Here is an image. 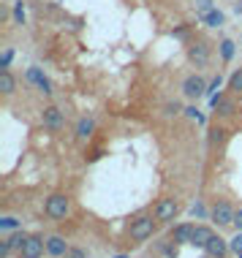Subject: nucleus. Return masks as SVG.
I'll list each match as a JSON object with an SVG mask.
<instances>
[{"mask_svg": "<svg viewBox=\"0 0 242 258\" xmlns=\"http://www.w3.org/2000/svg\"><path fill=\"white\" fill-rule=\"evenodd\" d=\"M44 212L49 220H66L68 215H71V199H68L66 193H52L44 204Z\"/></svg>", "mask_w": 242, "mask_h": 258, "instance_id": "nucleus-1", "label": "nucleus"}, {"mask_svg": "<svg viewBox=\"0 0 242 258\" xmlns=\"http://www.w3.org/2000/svg\"><path fill=\"white\" fill-rule=\"evenodd\" d=\"M155 223L158 218L155 215H139L136 220H131V226H128V236L134 242H144V239H150L155 231Z\"/></svg>", "mask_w": 242, "mask_h": 258, "instance_id": "nucleus-2", "label": "nucleus"}, {"mask_svg": "<svg viewBox=\"0 0 242 258\" xmlns=\"http://www.w3.org/2000/svg\"><path fill=\"white\" fill-rule=\"evenodd\" d=\"M44 253H46V239H44V236H38V234H27L25 245L17 250L19 258H41Z\"/></svg>", "mask_w": 242, "mask_h": 258, "instance_id": "nucleus-3", "label": "nucleus"}, {"mask_svg": "<svg viewBox=\"0 0 242 258\" xmlns=\"http://www.w3.org/2000/svg\"><path fill=\"white\" fill-rule=\"evenodd\" d=\"M25 82H27V85H33L41 95H46V98L54 93V90H52V82L46 79L44 71H41L38 66H30V68H27V71H25Z\"/></svg>", "mask_w": 242, "mask_h": 258, "instance_id": "nucleus-4", "label": "nucleus"}, {"mask_svg": "<svg viewBox=\"0 0 242 258\" xmlns=\"http://www.w3.org/2000/svg\"><path fill=\"white\" fill-rule=\"evenodd\" d=\"M207 87L210 85L204 82L202 74H191V76H185V82H183V95L191 101H196V98H202V95H207Z\"/></svg>", "mask_w": 242, "mask_h": 258, "instance_id": "nucleus-5", "label": "nucleus"}, {"mask_svg": "<svg viewBox=\"0 0 242 258\" xmlns=\"http://www.w3.org/2000/svg\"><path fill=\"white\" fill-rule=\"evenodd\" d=\"M188 60L196 68H204L210 62V44L207 41H191L188 44Z\"/></svg>", "mask_w": 242, "mask_h": 258, "instance_id": "nucleus-6", "label": "nucleus"}, {"mask_svg": "<svg viewBox=\"0 0 242 258\" xmlns=\"http://www.w3.org/2000/svg\"><path fill=\"white\" fill-rule=\"evenodd\" d=\"M179 215V201L177 199H161L155 204V218L158 223H171Z\"/></svg>", "mask_w": 242, "mask_h": 258, "instance_id": "nucleus-7", "label": "nucleus"}, {"mask_svg": "<svg viewBox=\"0 0 242 258\" xmlns=\"http://www.w3.org/2000/svg\"><path fill=\"white\" fill-rule=\"evenodd\" d=\"M234 215H237V209H234L229 201H218V204L210 209V218H212V223H218V226H231Z\"/></svg>", "mask_w": 242, "mask_h": 258, "instance_id": "nucleus-8", "label": "nucleus"}, {"mask_svg": "<svg viewBox=\"0 0 242 258\" xmlns=\"http://www.w3.org/2000/svg\"><path fill=\"white\" fill-rule=\"evenodd\" d=\"M41 122H44V128H49V131H63L66 117H63V111H60V106H44V111H41Z\"/></svg>", "mask_w": 242, "mask_h": 258, "instance_id": "nucleus-9", "label": "nucleus"}, {"mask_svg": "<svg viewBox=\"0 0 242 258\" xmlns=\"http://www.w3.org/2000/svg\"><path fill=\"white\" fill-rule=\"evenodd\" d=\"M25 239H27V234L22 231V228H17L14 234H9L3 242H0V258H9L14 250H19V247L25 245Z\"/></svg>", "mask_w": 242, "mask_h": 258, "instance_id": "nucleus-10", "label": "nucleus"}, {"mask_svg": "<svg viewBox=\"0 0 242 258\" xmlns=\"http://www.w3.org/2000/svg\"><path fill=\"white\" fill-rule=\"evenodd\" d=\"M68 250H71V245H68V242H66L60 234L46 236V255H52V258H63Z\"/></svg>", "mask_w": 242, "mask_h": 258, "instance_id": "nucleus-11", "label": "nucleus"}, {"mask_svg": "<svg viewBox=\"0 0 242 258\" xmlns=\"http://www.w3.org/2000/svg\"><path fill=\"white\" fill-rule=\"evenodd\" d=\"M193 231H196L193 223H179V226H174V231H171V242H177V245H191Z\"/></svg>", "mask_w": 242, "mask_h": 258, "instance_id": "nucleus-12", "label": "nucleus"}, {"mask_svg": "<svg viewBox=\"0 0 242 258\" xmlns=\"http://www.w3.org/2000/svg\"><path fill=\"white\" fill-rule=\"evenodd\" d=\"M229 242H226V239H220V236H212V239H210V245H207L204 247V253L207 255H212V258H226V253H229Z\"/></svg>", "mask_w": 242, "mask_h": 258, "instance_id": "nucleus-13", "label": "nucleus"}, {"mask_svg": "<svg viewBox=\"0 0 242 258\" xmlns=\"http://www.w3.org/2000/svg\"><path fill=\"white\" fill-rule=\"evenodd\" d=\"M196 19H199V22H204L207 27H220V25L226 22L223 11H218V9H212V11H204V14H196Z\"/></svg>", "mask_w": 242, "mask_h": 258, "instance_id": "nucleus-14", "label": "nucleus"}, {"mask_svg": "<svg viewBox=\"0 0 242 258\" xmlns=\"http://www.w3.org/2000/svg\"><path fill=\"white\" fill-rule=\"evenodd\" d=\"M212 236H215V234H212V228H207V226H196V231H193V239H191V245L193 247H207V245H210V239H212Z\"/></svg>", "mask_w": 242, "mask_h": 258, "instance_id": "nucleus-15", "label": "nucleus"}, {"mask_svg": "<svg viewBox=\"0 0 242 258\" xmlns=\"http://www.w3.org/2000/svg\"><path fill=\"white\" fill-rule=\"evenodd\" d=\"M14 90H17V79H14V74L9 68H0V93L3 95H14Z\"/></svg>", "mask_w": 242, "mask_h": 258, "instance_id": "nucleus-16", "label": "nucleus"}, {"mask_svg": "<svg viewBox=\"0 0 242 258\" xmlns=\"http://www.w3.org/2000/svg\"><path fill=\"white\" fill-rule=\"evenodd\" d=\"M95 134V122L90 120V117H82V120L77 122V139H82V142H87L90 136Z\"/></svg>", "mask_w": 242, "mask_h": 258, "instance_id": "nucleus-17", "label": "nucleus"}, {"mask_svg": "<svg viewBox=\"0 0 242 258\" xmlns=\"http://www.w3.org/2000/svg\"><path fill=\"white\" fill-rule=\"evenodd\" d=\"M218 52H220V60L229 62V60L234 57V41H231V38H223V41L218 44Z\"/></svg>", "mask_w": 242, "mask_h": 258, "instance_id": "nucleus-18", "label": "nucleus"}, {"mask_svg": "<svg viewBox=\"0 0 242 258\" xmlns=\"http://www.w3.org/2000/svg\"><path fill=\"white\" fill-rule=\"evenodd\" d=\"M229 90L231 93H242V68H237V71H234L231 76H229Z\"/></svg>", "mask_w": 242, "mask_h": 258, "instance_id": "nucleus-19", "label": "nucleus"}, {"mask_svg": "<svg viewBox=\"0 0 242 258\" xmlns=\"http://www.w3.org/2000/svg\"><path fill=\"white\" fill-rule=\"evenodd\" d=\"M183 103H179V101H169V103H166V106H163V114L166 117H174V114H183Z\"/></svg>", "mask_w": 242, "mask_h": 258, "instance_id": "nucleus-20", "label": "nucleus"}, {"mask_svg": "<svg viewBox=\"0 0 242 258\" xmlns=\"http://www.w3.org/2000/svg\"><path fill=\"white\" fill-rule=\"evenodd\" d=\"M226 142V131L223 128H210V144L215 147V144H223Z\"/></svg>", "mask_w": 242, "mask_h": 258, "instance_id": "nucleus-21", "label": "nucleus"}, {"mask_svg": "<svg viewBox=\"0 0 242 258\" xmlns=\"http://www.w3.org/2000/svg\"><path fill=\"white\" fill-rule=\"evenodd\" d=\"M19 228V220L11 218V215H6L3 220H0V231H17Z\"/></svg>", "mask_w": 242, "mask_h": 258, "instance_id": "nucleus-22", "label": "nucleus"}, {"mask_svg": "<svg viewBox=\"0 0 242 258\" xmlns=\"http://www.w3.org/2000/svg\"><path fill=\"white\" fill-rule=\"evenodd\" d=\"M14 22L25 25V3H22V0H17V3H14Z\"/></svg>", "mask_w": 242, "mask_h": 258, "instance_id": "nucleus-23", "label": "nucleus"}, {"mask_svg": "<svg viewBox=\"0 0 242 258\" xmlns=\"http://www.w3.org/2000/svg\"><path fill=\"white\" fill-rule=\"evenodd\" d=\"M220 85H223V76H215V79H212L210 82V87H207V95H210V98H212V95H215V90H220Z\"/></svg>", "mask_w": 242, "mask_h": 258, "instance_id": "nucleus-24", "label": "nucleus"}, {"mask_svg": "<svg viewBox=\"0 0 242 258\" xmlns=\"http://www.w3.org/2000/svg\"><path fill=\"white\" fill-rule=\"evenodd\" d=\"M14 60V49H3V54H0V68H9Z\"/></svg>", "mask_w": 242, "mask_h": 258, "instance_id": "nucleus-25", "label": "nucleus"}, {"mask_svg": "<svg viewBox=\"0 0 242 258\" xmlns=\"http://www.w3.org/2000/svg\"><path fill=\"white\" fill-rule=\"evenodd\" d=\"M229 247H231V253H242V231H237V236L229 242Z\"/></svg>", "mask_w": 242, "mask_h": 258, "instance_id": "nucleus-26", "label": "nucleus"}, {"mask_svg": "<svg viewBox=\"0 0 242 258\" xmlns=\"http://www.w3.org/2000/svg\"><path fill=\"white\" fill-rule=\"evenodd\" d=\"M63 258H87V250L85 247H71Z\"/></svg>", "mask_w": 242, "mask_h": 258, "instance_id": "nucleus-27", "label": "nucleus"}, {"mask_svg": "<svg viewBox=\"0 0 242 258\" xmlns=\"http://www.w3.org/2000/svg\"><path fill=\"white\" fill-rule=\"evenodd\" d=\"M204 11H212V0H202V3H199V11L196 14H204Z\"/></svg>", "mask_w": 242, "mask_h": 258, "instance_id": "nucleus-28", "label": "nucleus"}, {"mask_svg": "<svg viewBox=\"0 0 242 258\" xmlns=\"http://www.w3.org/2000/svg\"><path fill=\"white\" fill-rule=\"evenodd\" d=\"M185 114H188L191 120H199V117H202V114H199V109H196V106H188V109H185Z\"/></svg>", "mask_w": 242, "mask_h": 258, "instance_id": "nucleus-29", "label": "nucleus"}, {"mask_svg": "<svg viewBox=\"0 0 242 258\" xmlns=\"http://www.w3.org/2000/svg\"><path fill=\"white\" fill-rule=\"evenodd\" d=\"M234 226H237V231H242V209H237V215H234Z\"/></svg>", "mask_w": 242, "mask_h": 258, "instance_id": "nucleus-30", "label": "nucleus"}, {"mask_svg": "<svg viewBox=\"0 0 242 258\" xmlns=\"http://www.w3.org/2000/svg\"><path fill=\"white\" fill-rule=\"evenodd\" d=\"M193 215H199V218H204L207 212H204V207H202V204H196V207H193Z\"/></svg>", "mask_w": 242, "mask_h": 258, "instance_id": "nucleus-31", "label": "nucleus"}, {"mask_svg": "<svg viewBox=\"0 0 242 258\" xmlns=\"http://www.w3.org/2000/svg\"><path fill=\"white\" fill-rule=\"evenodd\" d=\"M234 11H237V14H242V0H237V6H234Z\"/></svg>", "mask_w": 242, "mask_h": 258, "instance_id": "nucleus-32", "label": "nucleus"}, {"mask_svg": "<svg viewBox=\"0 0 242 258\" xmlns=\"http://www.w3.org/2000/svg\"><path fill=\"white\" fill-rule=\"evenodd\" d=\"M114 258H128V255H114Z\"/></svg>", "mask_w": 242, "mask_h": 258, "instance_id": "nucleus-33", "label": "nucleus"}, {"mask_svg": "<svg viewBox=\"0 0 242 258\" xmlns=\"http://www.w3.org/2000/svg\"><path fill=\"white\" fill-rule=\"evenodd\" d=\"M204 258H212V255H204Z\"/></svg>", "mask_w": 242, "mask_h": 258, "instance_id": "nucleus-34", "label": "nucleus"}, {"mask_svg": "<svg viewBox=\"0 0 242 258\" xmlns=\"http://www.w3.org/2000/svg\"><path fill=\"white\" fill-rule=\"evenodd\" d=\"M237 255H239V258H242V253H237Z\"/></svg>", "mask_w": 242, "mask_h": 258, "instance_id": "nucleus-35", "label": "nucleus"}]
</instances>
